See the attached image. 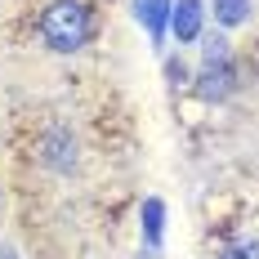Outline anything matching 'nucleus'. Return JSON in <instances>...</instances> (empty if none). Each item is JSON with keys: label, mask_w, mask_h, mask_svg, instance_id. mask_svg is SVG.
I'll use <instances>...</instances> for the list:
<instances>
[{"label": "nucleus", "mask_w": 259, "mask_h": 259, "mask_svg": "<svg viewBox=\"0 0 259 259\" xmlns=\"http://www.w3.org/2000/svg\"><path fill=\"white\" fill-rule=\"evenodd\" d=\"M0 259H18V255H14V250H9V246H5V250H0Z\"/></svg>", "instance_id": "9"}, {"label": "nucleus", "mask_w": 259, "mask_h": 259, "mask_svg": "<svg viewBox=\"0 0 259 259\" xmlns=\"http://www.w3.org/2000/svg\"><path fill=\"white\" fill-rule=\"evenodd\" d=\"M40 40L54 54H76L80 45H90L94 36V18H90V5L85 0H50L36 18Z\"/></svg>", "instance_id": "1"}, {"label": "nucleus", "mask_w": 259, "mask_h": 259, "mask_svg": "<svg viewBox=\"0 0 259 259\" xmlns=\"http://www.w3.org/2000/svg\"><path fill=\"white\" fill-rule=\"evenodd\" d=\"M143 219H148V237L161 241V201H148L143 206Z\"/></svg>", "instance_id": "8"}, {"label": "nucleus", "mask_w": 259, "mask_h": 259, "mask_svg": "<svg viewBox=\"0 0 259 259\" xmlns=\"http://www.w3.org/2000/svg\"><path fill=\"white\" fill-rule=\"evenodd\" d=\"M201 85H197V94L206 99V103H214V99H228L233 94V63H228V50H224V40H210L206 45V63H201Z\"/></svg>", "instance_id": "2"}, {"label": "nucleus", "mask_w": 259, "mask_h": 259, "mask_svg": "<svg viewBox=\"0 0 259 259\" xmlns=\"http://www.w3.org/2000/svg\"><path fill=\"white\" fill-rule=\"evenodd\" d=\"M165 14H170V0H139V18L148 23V31H152V36H161V31H165Z\"/></svg>", "instance_id": "5"}, {"label": "nucleus", "mask_w": 259, "mask_h": 259, "mask_svg": "<svg viewBox=\"0 0 259 259\" xmlns=\"http://www.w3.org/2000/svg\"><path fill=\"white\" fill-rule=\"evenodd\" d=\"M246 9H250V0H214V18L224 27H237L246 18Z\"/></svg>", "instance_id": "6"}, {"label": "nucleus", "mask_w": 259, "mask_h": 259, "mask_svg": "<svg viewBox=\"0 0 259 259\" xmlns=\"http://www.w3.org/2000/svg\"><path fill=\"white\" fill-rule=\"evenodd\" d=\"M175 9V36L179 40H197L201 36V0H179V5H170Z\"/></svg>", "instance_id": "4"}, {"label": "nucleus", "mask_w": 259, "mask_h": 259, "mask_svg": "<svg viewBox=\"0 0 259 259\" xmlns=\"http://www.w3.org/2000/svg\"><path fill=\"white\" fill-rule=\"evenodd\" d=\"M219 259H259V241H233Z\"/></svg>", "instance_id": "7"}, {"label": "nucleus", "mask_w": 259, "mask_h": 259, "mask_svg": "<svg viewBox=\"0 0 259 259\" xmlns=\"http://www.w3.org/2000/svg\"><path fill=\"white\" fill-rule=\"evenodd\" d=\"M40 161L54 165V170H72V165H76V139L63 134V130H50V134L40 139Z\"/></svg>", "instance_id": "3"}]
</instances>
